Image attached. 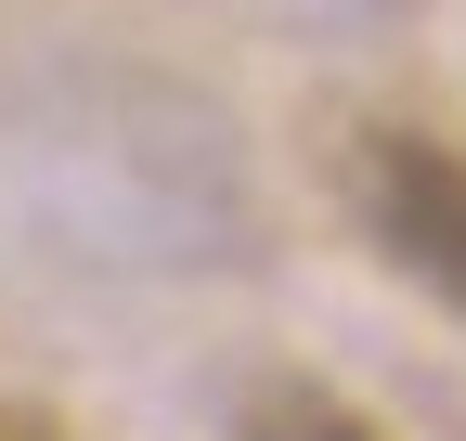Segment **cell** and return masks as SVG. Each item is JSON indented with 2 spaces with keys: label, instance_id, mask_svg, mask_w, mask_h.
Segmentation results:
<instances>
[{
  "label": "cell",
  "instance_id": "3",
  "mask_svg": "<svg viewBox=\"0 0 466 441\" xmlns=\"http://www.w3.org/2000/svg\"><path fill=\"white\" fill-rule=\"evenodd\" d=\"M0 441H78V428L52 415V403H14V390H0Z\"/></svg>",
  "mask_w": 466,
  "mask_h": 441
},
{
  "label": "cell",
  "instance_id": "2",
  "mask_svg": "<svg viewBox=\"0 0 466 441\" xmlns=\"http://www.w3.org/2000/svg\"><path fill=\"white\" fill-rule=\"evenodd\" d=\"M233 441H389L350 390H324V376H259L247 403H233Z\"/></svg>",
  "mask_w": 466,
  "mask_h": 441
},
{
  "label": "cell",
  "instance_id": "1",
  "mask_svg": "<svg viewBox=\"0 0 466 441\" xmlns=\"http://www.w3.org/2000/svg\"><path fill=\"white\" fill-rule=\"evenodd\" d=\"M337 169H350L363 247L466 324V143H453V130H415V118H363Z\"/></svg>",
  "mask_w": 466,
  "mask_h": 441
}]
</instances>
